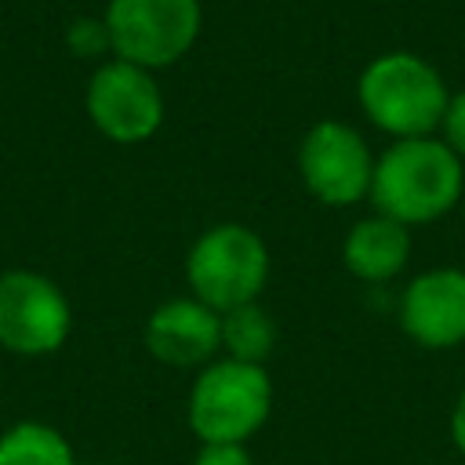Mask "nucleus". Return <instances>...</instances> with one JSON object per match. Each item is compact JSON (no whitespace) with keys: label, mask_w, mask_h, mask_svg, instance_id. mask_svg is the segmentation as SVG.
Segmentation results:
<instances>
[{"label":"nucleus","mask_w":465,"mask_h":465,"mask_svg":"<svg viewBox=\"0 0 465 465\" xmlns=\"http://www.w3.org/2000/svg\"><path fill=\"white\" fill-rule=\"evenodd\" d=\"M465 193V160H458L443 138H407L389 142L374 160L371 203L378 214L400 225H432L447 218Z\"/></svg>","instance_id":"obj_1"},{"label":"nucleus","mask_w":465,"mask_h":465,"mask_svg":"<svg viewBox=\"0 0 465 465\" xmlns=\"http://www.w3.org/2000/svg\"><path fill=\"white\" fill-rule=\"evenodd\" d=\"M356 98L371 127H378L392 142H407L440 131L450 91L443 73L429 58L414 51H385L363 65Z\"/></svg>","instance_id":"obj_2"},{"label":"nucleus","mask_w":465,"mask_h":465,"mask_svg":"<svg viewBox=\"0 0 465 465\" xmlns=\"http://www.w3.org/2000/svg\"><path fill=\"white\" fill-rule=\"evenodd\" d=\"M272 414V378L265 363L218 356L196 371L185 418L200 443H247Z\"/></svg>","instance_id":"obj_3"},{"label":"nucleus","mask_w":465,"mask_h":465,"mask_svg":"<svg viewBox=\"0 0 465 465\" xmlns=\"http://www.w3.org/2000/svg\"><path fill=\"white\" fill-rule=\"evenodd\" d=\"M189 294L229 312L262 298L269 283V247L243 222H218L203 229L185 254Z\"/></svg>","instance_id":"obj_4"},{"label":"nucleus","mask_w":465,"mask_h":465,"mask_svg":"<svg viewBox=\"0 0 465 465\" xmlns=\"http://www.w3.org/2000/svg\"><path fill=\"white\" fill-rule=\"evenodd\" d=\"M105 29L113 58L149 73L182 62L203 29V0H109Z\"/></svg>","instance_id":"obj_5"},{"label":"nucleus","mask_w":465,"mask_h":465,"mask_svg":"<svg viewBox=\"0 0 465 465\" xmlns=\"http://www.w3.org/2000/svg\"><path fill=\"white\" fill-rule=\"evenodd\" d=\"M84 109L102 138L116 145H138L149 142L163 124V91L149 69L109 58L91 73Z\"/></svg>","instance_id":"obj_6"},{"label":"nucleus","mask_w":465,"mask_h":465,"mask_svg":"<svg viewBox=\"0 0 465 465\" xmlns=\"http://www.w3.org/2000/svg\"><path fill=\"white\" fill-rule=\"evenodd\" d=\"M374 153L367 138L345 120H316L298 145V174L312 200L327 207H352L371 196Z\"/></svg>","instance_id":"obj_7"},{"label":"nucleus","mask_w":465,"mask_h":465,"mask_svg":"<svg viewBox=\"0 0 465 465\" xmlns=\"http://www.w3.org/2000/svg\"><path fill=\"white\" fill-rule=\"evenodd\" d=\"M73 305L65 291L36 269L0 272V345L18 356H47L65 345Z\"/></svg>","instance_id":"obj_8"},{"label":"nucleus","mask_w":465,"mask_h":465,"mask_svg":"<svg viewBox=\"0 0 465 465\" xmlns=\"http://www.w3.org/2000/svg\"><path fill=\"white\" fill-rule=\"evenodd\" d=\"M400 327L421 349H454L465 341V269L436 265L418 272L400 294Z\"/></svg>","instance_id":"obj_9"},{"label":"nucleus","mask_w":465,"mask_h":465,"mask_svg":"<svg viewBox=\"0 0 465 465\" xmlns=\"http://www.w3.org/2000/svg\"><path fill=\"white\" fill-rule=\"evenodd\" d=\"M142 341L163 367L200 371L222 356V312L193 294L167 298L149 312Z\"/></svg>","instance_id":"obj_10"},{"label":"nucleus","mask_w":465,"mask_h":465,"mask_svg":"<svg viewBox=\"0 0 465 465\" xmlns=\"http://www.w3.org/2000/svg\"><path fill=\"white\" fill-rule=\"evenodd\" d=\"M341 262L363 283H389L411 262V229L374 211L349 225L341 240Z\"/></svg>","instance_id":"obj_11"},{"label":"nucleus","mask_w":465,"mask_h":465,"mask_svg":"<svg viewBox=\"0 0 465 465\" xmlns=\"http://www.w3.org/2000/svg\"><path fill=\"white\" fill-rule=\"evenodd\" d=\"M0 465H76V454L54 425L25 418L0 432Z\"/></svg>","instance_id":"obj_12"},{"label":"nucleus","mask_w":465,"mask_h":465,"mask_svg":"<svg viewBox=\"0 0 465 465\" xmlns=\"http://www.w3.org/2000/svg\"><path fill=\"white\" fill-rule=\"evenodd\" d=\"M276 320L258 305H240L222 312V356L243 360V363H265L276 349Z\"/></svg>","instance_id":"obj_13"},{"label":"nucleus","mask_w":465,"mask_h":465,"mask_svg":"<svg viewBox=\"0 0 465 465\" xmlns=\"http://www.w3.org/2000/svg\"><path fill=\"white\" fill-rule=\"evenodd\" d=\"M65 44L76 58H98L109 47V29H105V18H76L65 33Z\"/></svg>","instance_id":"obj_14"},{"label":"nucleus","mask_w":465,"mask_h":465,"mask_svg":"<svg viewBox=\"0 0 465 465\" xmlns=\"http://www.w3.org/2000/svg\"><path fill=\"white\" fill-rule=\"evenodd\" d=\"M440 138L458 160H465V91H450V102H447V113L440 124Z\"/></svg>","instance_id":"obj_15"},{"label":"nucleus","mask_w":465,"mask_h":465,"mask_svg":"<svg viewBox=\"0 0 465 465\" xmlns=\"http://www.w3.org/2000/svg\"><path fill=\"white\" fill-rule=\"evenodd\" d=\"M193 465H254L247 443H200Z\"/></svg>","instance_id":"obj_16"},{"label":"nucleus","mask_w":465,"mask_h":465,"mask_svg":"<svg viewBox=\"0 0 465 465\" xmlns=\"http://www.w3.org/2000/svg\"><path fill=\"white\" fill-rule=\"evenodd\" d=\"M450 443L458 447V454L465 458V389L458 392L454 407H450Z\"/></svg>","instance_id":"obj_17"}]
</instances>
